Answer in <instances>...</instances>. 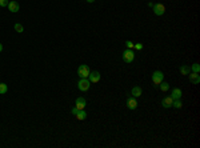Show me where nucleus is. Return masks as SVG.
Returning a JSON list of instances; mask_svg holds the SVG:
<instances>
[{
	"mask_svg": "<svg viewBox=\"0 0 200 148\" xmlns=\"http://www.w3.org/2000/svg\"><path fill=\"white\" fill-rule=\"evenodd\" d=\"M14 28H15V31H16V32H19V34H21V32L24 31V28H23V25H21V24H19V23H16Z\"/></svg>",
	"mask_w": 200,
	"mask_h": 148,
	"instance_id": "aec40b11",
	"label": "nucleus"
},
{
	"mask_svg": "<svg viewBox=\"0 0 200 148\" xmlns=\"http://www.w3.org/2000/svg\"><path fill=\"white\" fill-rule=\"evenodd\" d=\"M8 0H0V7H8Z\"/></svg>",
	"mask_w": 200,
	"mask_h": 148,
	"instance_id": "412c9836",
	"label": "nucleus"
},
{
	"mask_svg": "<svg viewBox=\"0 0 200 148\" xmlns=\"http://www.w3.org/2000/svg\"><path fill=\"white\" fill-rule=\"evenodd\" d=\"M131 93H132V96H134V97H136V99H138L139 96H142L143 90H142V88H140V87H139V86H136V87H134V88H132Z\"/></svg>",
	"mask_w": 200,
	"mask_h": 148,
	"instance_id": "f8f14e48",
	"label": "nucleus"
},
{
	"mask_svg": "<svg viewBox=\"0 0 200 148\" xmlns=\"http://www.w3.org/2000/svg\"><path fill=\"white\" fill-rule=\"evenodd\" d=\"M188 77H190V82L192 83V84H199L200 83V76H199V73H196V72H190L188 73Z\"/></svg>",
	"mask_w": 200,
	"mask_h": 148,
	"instance_id": "1a4fd4ad",
	"label": "nucleus"
},
{
	"mask_svg": "<svg viewBox=\"0 0 200 148\" xmlns=\"http://www.w3.org/2000/svg\"><path fill=\"white\" fill-rule=\"evenodd\" d=\"M135 59V53L134 51H131V49H125L124 52H123V60H124L125 63H132Z\"/></svg>",
	"mask_w": 200,
	"mask_h": 148,
	"instance_id": "20e7f679",
	"label": "nucleus"
},
{
	"mask_svg": "<svg viewBox=\"0 0 200 148\" xmlns=\"http://www.w3.org/2000/svg\"><path fill=\"white\" fill-rule=\"evenodd\" d=\"M163 77H164V75H163L162 71H155L152 73L151 79H152V83L155 84V87H159V84L163 82Z\"/></svg>",
	"mask_w": 200,
	"mask_h": 148,
	"instance_id": "f03ea898",
	"label": "nucleus"
},
{
	"mask_svg": "<svg viewBox=\"0 0 200 148\" xmlns=\"http://www.w3.org/2000/svg\"><path fill=\"white\" fill-rule=\"evenodd\" d=\"M191 72V67L190 66H182L180 67V73L182 75H188Z\"/></svg>",
	"mask_w": 200,
	"mask_h": 148,
	"instance_id": "2eb2a0df",
	"label": "nucleus"
},
{
	"mask_svg": "<svg viewBox=\"0 0 200 148\" xmlns=\"http://www.w3.org/2000/svg\"><path fill=\"white\" fill-rule=\"evenodd\" d=\"M87 1H88V3H93V1H95V0H87Z\"/></svg>",
	"mask_w": 200,
	"mask_h": 148,
	"instance_id": "393cba45",
	"label": "nucleus"
},
{
	"mask_svg": "<svg viewBox=\"0 0 200 148\" xmlns=\"http://www.w3.org/2000/svg\"><path fill=\"white\" fill-rule=\"evenodd\" d=\"M90 87H91V82L88 80V77H80L79 83H77V88L80 91L86 92V91L90 90Z\"/></svg>",
	"mask_w": 200,
	"mask_h": 148,
	"instance_id": "f257e3e1",
	"label": "nucleus"
},
{
	"mask_svg": "<svg viewBox=\"0 0 200 148\" xmlns=\"http://www.w3.org/2000/svg\"><path fill=\"white\" fill-rule=\"evenodd\" d=\"M199 71H200V66H199V64H197V63L192 64V67H191V72H196V73H199Z\"/></svg>",
	"mask_w": 200,
	"mask_h": 148,
	"instance_id": "6ab92c4d",
	"label": "nucleus"
},
{
	"mask_svg": "<svg viewBox=\"0 0 200 148\" xmlns=\"http://www.w3.org/2000/svg\"><path fill=\"white\" fill-rule=\"evenodd\" d=\"M172 107H173V108H177V110H180V108L183 107V103H182V100H180V99H176V100H173Z\"/></svg>",
	"mask_w": 200,
	"mask_h": 148,
	"instance_id": "f3484780",
	"label": "nucleus"
},
{
	"mask_svg": "<svg viewBox=\"0 0 200 148\" xmlns=\"http://www.w3.org/2000/svg\"><path fill=\"white\" fill-rule=\"evenodd\" d=\"M86 106H87V101L84 97H77V99H76V108H77V110H84Z\"/></svg>",
	"mask_w": 200,
	"mask_h": 148,
	"instance_id": "9b49d317",
	"label": "nucleus"
},
{
	"mask_svg": "<svg viewBox=\"0 0 200 148\" xmlns=\"http://www.w3.org/2000/svg\"><path fill=\"white\" fill-rule=\"evenodd\" d=\"M171 97H172L173 100L182 99V90H179V88H173L172 93H171Z\"/></svg>",
	"mask_w": 200,
	"mask_h": 148,
	"instance_id": "ddd939ff",
	"label": "nucleus"
},
{
	"mask_svg": "<svg viewBox=\"0 0 200 148\" xmlns=\"http://www.w3.org/2000/svg\"><path fill=\"white\" fill-rule=\"evenodd\" d=\"M90 67L87 66V64H82V66H79V68H77V75L80 76V77H88V75H90Z\"/></svg>",
	"mask_w": 200,
	"mask_h": 148,
	"instance_id": "7ed1b4c3",
	"label": "nucleus"
},
{
	"mask_svg": "<svg viewBox=\"0 0 200 148\" xmlns=\"http://www.w3.org/2000/svg\"><path fill=\"white\" fill-rule=\"evenodd\" d=\"M172 103H173V99L171 96H167L162 100V107L164 108H171L172 107Z\"/></svg>",
	"mask_w": 200,
	"mask_h": 148,
	"instance_id": "9d476101",
	"label": "nucleus"
},
{
	"mask_svg": "<svg viewBox=\"0 0 200 148\" xmlns=\"http://www.w3.org/2000/svg\"><path fill=\"white\" fill-rule=\"evenodd\" d=\"M134 48H136L138 51H140V49H143V44H140V43H138V44L134 45Z\"/></svg>",
	"mask_w": 200,
	"mask_h": 148,
	"instance_id": "5701e85b",
	"label": "nucleus"
},
{
	"mask_svg": "<svg viewBox=\"0 0 200 148\" xmlns=\"http://www.w3.org/2000/svg\"><path fill=\"white\" fill-rule=\"evenodd\" d=\"M77 111H79V110H77L76 107H75V108H72V114H73V115H76V114H77Z\"/></svg>",
	"mask_w": 200,
	"mask_h": 148,
	"instance_id": "b1692460",
	"label": "nucleus"
},
{
	"mask_svg": "<svg viewBox=\"0 0 200 148\" xmlns=\"http://www.w3.org/2000/svg\"><path fill=\"white\" fill-rule=\"evenodd\" d=\"M153 12H155V15H158V16H162V15H164V12H166V7L163 5V4H153Z\"/></svg>",
	"mask_w": 200,
	"mask_h": 148,
	"instance_id": "39448f33",
	"label": "nucleus"
},
{
	"mask_svg": "<svg viewBox=\"0 0 200 148\" xmlns=\"http://www.w3.org/2000/svg\"><path fill=\"white\" fill-rule=\"evenodd\" d=\"M159 87H160V91H162V92H167V91L169 90V84L166 82H162L159 84Z\"/></svg>",
	"mask_w": 200,
	"mask_h": 148,
	"instance_id": "dca6fc26",
	"label": "nucleus"
},
{
	"mask_svg": "<svg viewBox=\"0 0 200 148\" xmlns=\"http://www.w3.org/2000/svg\"><path fill=\"white\" fill-rule=\"evenodd\" d=\"M1 51H3V45L0 44V52H1Z\"/></svg>",
	"mask_w": 200,
	"mask_h": 148,
	"instance_id": "a878e982",
	"label": "nucleus"
},
{
	"mask_svg": "<svg viewBox=\"0 0 200 148\" xmlns=\"http://www.w3.org/2000/svg\"><path fill=\"white\" fill-rule=\"evenodd\" d=\"M88 80H90L91 83H97L100 80V72H97V71H92V72H90V75H88Z\"/></svg>",
	"mask_w": 200,
	"mask_h": 148,
	"instance_id": "0eeeda50",
	"label": "nucleus"
},
{
	"mask_svg": "<svg viewBox=\"0 0 200 148\" xmlns=\"http://www.w3.org/2000/svg\"><path fill=\"white\" fill-rule=\"evenodd\" d=\"M125 104H127L128 110H136V108H138V100H136V97H134V96L128 97Z\"/></svg>",
	"mask_w": 200,
	"mask_h": 148,
	"instance_id": "423d86ee",
	"label": "nucleus"
},
{
	"mask_svg": "<svg viewBox=\"0 0 200 148\" xmlns=\"http://www.w3.org/2000/svg\"><path fill=\"white\" fill-rule=\"evenodd\" d=\"M8 91V87L5 83H0V93L3 95V93H5Z\"/></svg>",
	"mask_w": 200,
	"mask_h": 148,
	"instance_id": "a211bd4d",
	"label": "nucleus"
},
{
	"mask_svg": "<svg viewBox=\"0 0 200 148\" xmlns=\"http://www.w3.org/2000/svg\"><path fill=\"white\" fill-rule=\"evenodd\" d=\"M125 45H127V48L128 49H131V48H134V43H132V41H129V40H127V41H125Z\"/></svg>",
	"mask_w": 200,
	"mask_h": 148,
	"instance_id": "4be33fe9",
	"label": "nucleus"
},
{
	"mask_svg": "<svg viewBox=\"0 0 200 148\" xmlns=\"http://www.w3.org/2000/svg\"><path fill=\"white\" fill-rule=\"evenodd\" d=\"M75 117L77 120H86L87 119V112L84 110H79L77 111V114L75 115Z\"/></svg>",
	"mask_w": 200,
	"mask_h": 148,
	"instance_id": "4468645a",
	"label": "nucleus"
},
{
	"mask_svg": "<svg viewBox=\"0 0 200 148\" xmlns=\"http://www.w3.org/2000/svg\"><path fill=\"white\" fill-rule=\"evenodd\" d=\"M8 10L11 11V12H19L20 11V4L17 3V1H10L8 3Z\"/></svg>",
	"mask_w": 200,
	"mask_h": 148,
	"instance_id": "6e6552de",
	"label": "nucleus"
}]
</instances>
